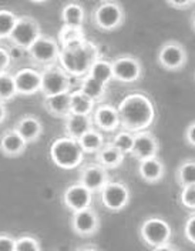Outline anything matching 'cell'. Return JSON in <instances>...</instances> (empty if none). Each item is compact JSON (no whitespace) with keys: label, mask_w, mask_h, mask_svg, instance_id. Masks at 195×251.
<instances>
[{"label":"cell","mask_w":195,"mask_h":251,"mask_svg":"<svg viewBox=\"0 0 195 251\" xmlns=\"http://www.w3.org/2000/svg\"><path fill=\"white\" fill-rule=\"evenodd\" d=\"M62 200L65 208L76 213V211L90 208L93 205L94 193H91L88 188L84 187L82 183H73L65 188Z\"/></svg>","instance_id":"obj_12"},{"label":"cell","mask_w":195,"mask_h":251,"mask_svg":"<svg viewBox=\"0 0 195 251\" xmlns=\"http://www.w3.org/2000/svg\"><path fill=\"white\" fill-rule=\"evenodd\" d=\"M17 16L13 10L0 9V40H9L12 30L16 25Z\"/></svg>","instance_id":"obj_33"},{"label":"cell","mask_w":195,"mask_h":251,"mask_svg":"<svg viewBox=\"0 0 195 251\" xmlns=\"http://www.w3.org/2000/svg\"><path fill=\"white\" fill-rule=\"evenodd\" d=\"M42 34V26L34 17L29 15L17 16L16 25L12 30L9 40L16 47L27 51Z\"/></svg>","instance_id":"obj_7"},{"label":"cell","mask_w":195,"mask_h":251,"mask_svg":"<svg viewBox=\"0 0 195 251\" xmlns=\"http://www.w3.org/2000/svg\"><path fill=\"white\" fill-rule=\"evenodd\" d=\"M195 174V163L193 158H187L182 160L178 164L177 170H175V181L179 187H190V186H195L194 181Z\"/></svg>","instance_id":"obj_29"},{"label":"cell","mask_w":195,"mask_h":251,"mask_svg":"<svg viewBox=\"0 0 195 251\" xmlns=\"http://www.w3.org/2000/svg\"><path fill=\"white\" fill-rule=\"evenodd\" d=\"M77 141H79L80 149L84 154H96L98 150L106 144V139H104L103 133L98 131L97 128L88 130Z\"/></svg>","instance_id":"obj_28"},{"label":"cell","mask_w":195,"mask_h":251,"mask_svg":"<svg viewBox=\"0 0 195 251\" xmlns=\"http://www.w3.org/2000/svg\"><path fill=\"white\" fill-rule=\"evenodd\" d=\"M15 76V84H16L17 94L22 96H33L40 92L42 86V75L39 70L32 67H24L17 70Z\"/></svg>","instance_id":"obj_17"},{"label":"cell","mask_w":195,"mask_h":251,"mask_svg":"<svg viewBox=\"0 0 195 251\" xmlns=\"http://www.w3.org/2000/svg\"><path fill=\"white\" fill-rule=\"evenodd\" d=\"M76 251H103L97 246H93V244H86V246H80L77 247Z\"/></svg>","instance_id":"obj_43"},{"label":"cell","mask_w":195,"mask_h":251,"mask_svg":"<svg viewBox=\"0 0 195 251\" xmlns=\"http://www.w3.org/2000/svg\"><path fill=\"white\" fill-rule=\"evenodd\" d=\"M184 139L185 143L190 146V147H194L195 146V123L194 122H190V125L187 126L185 131H184Z\"/></svg>","instance_id":"obj_39"},{"label":"cell","mask_w":195,"mask_h":251,"mask_svg":"<svg viewBox=\"0 0 195 251\" xmlns=\"http://www.w3.org/2000/svg\"><path fill=\"white\" fill-rule=\"evenodd\" d=\"M70 92L44 97V103H43L44 109L54 117L65 119V116L70 113Z\"/></svg>","instance_id":"obj_23"},{"label":"cell","mask_w":195,"mask_h":251,"mask_svg":"<svg viewBox=\"0 0 195 251\" xmlns=\"http://www.w3.org/2000/svg\"><path fill=\"white\" fill-rule=\"evenodd\" d=\"M13 128L24 139L27 144L39 141L43 134V123L34 114H24L17 120Z\"/></svg>","instance_id":"obj_18"},{"label":"cell","mask_w":195,"mask_h":251,"mask_svg":"<svg viewBox=\"0 0 195 251\" xmlns=\"http://www.w3.org/2000/svg\"><path fill=\"white\" fill-rule=\"evenodd\" d=\"M158 151H160V143L150 130L134 134V144H132L131 156L135 160L140 161V160H146L150 157L158 156Z\"/></svg>","instance_id":"obj_16"},{"label":"cell","mask_w":195,"mask_h":251,"mask_svg":"<svg viewBox=\"0 0 195 251\" xmlns=\"http://www.w3.org/2000/svg\"><path fill=\"white\" fill-rule=\"evenodd\" d=\"M60 47L70 46V45H74V43H79L86 40V34L83 27H74V26H65L63 25L59 30L57 34V39Z\"/></svg>","instance_id":"obj_30"},{"label":"cell","mask_w":195,"mask_h":251,"mask_svg":"<svg viewBox=\"0 0 195 251\" xmlns=\"http://www.w3.org/2000/svg\"><path fill=\"white\" fill-rule=\"evenodd\" d=\"M113 78L120 83H135L143 77L144 67L141 60L132 54H120L111 60Z\"/></svg>","instance_id":"obj_9"},{"label":"cell","mask_w":195,"mask_h":251,"mask_svg":"<svg viewBox=\"0 0 195 251\" xmlns=\"http://www.w3.org/2000/svg\"><path fill=\"white\" fill-rule=\"evenodd\" d=\"M110 181L108 170L101 167L97 163L84 164L80 167L79 172V183H82L86 188H88L91 193H98Z\"/></svg>","instance_id":"obj_14"},{"label":"cell","mask_w":195,"mask_h":251,"mask_svg":"<svg viewBox=\"0 0 195 251\" xmlns=\"http://www.w3.org/2000/svg\"><path fill=\"white\" fill-rule=\"evenodd\" d=\"M152 251H179V249L177 246H174L173 243H167V244H164V246H160V247L152 249Z\"/></svg>","instance_id":"obj_42"},{"label":"cell","mask_w":195,"mask_h":251,"mask_svg":"<svg viewBox=\"0 0 195 251\" xmlns=\"http://www.w3.org/2000/svg\"><path fill=\"white\" fill-rule=\"evenodd\" d=\"M17 96L15 76L10 72L0 73V101L6 103L13 100Z\"/></svg>","instance_id":"obj_31"},{"label":"cell","mask_w":195,"mask_h":251,"mask_svg":"<svg viewBox=\"0 0 195 251\" xmlns=\"http://www.w3.org/2000/svg\"><path fill=\"white\" fill-rule=\"evenodd\" d=\"M50 158L54 166L63 170H74L80 167L84 160V153L77 140L67 136L59 137L50 146Z\"/></svg>","instance_id":"obj_3"},{"label":"cell","mask_w":195,"mask_h":251,"mask_svg":"<svg viewBox=\"0 0 195 251\" xmlns=\"http://www.w3.org/2000/svg\"><path fill=\"white\" fill-rule=\"evenodd\" d=\"M90 77H93L94 80H97L98 83L108 86V83H111L113 78V67H111V62L104 59L103 56H100L96 62L93 63V66L90 67L88 73Z\"/></svg>","instance_id":"obj_26"},{"label":"cell","mask_w":195,"mask_h":251,"mask_svg":"<svg viewBox=\"0 0 195 251\" xmlns=\"http://www.w3.org/2000/svg\"><path fill=\"white\" fill-rule=\"evenodd\" d=\"M96 103L80 89L70 92V113L73 114H83V116H91L96 109Z\"/></svg>","instance_id":"obj_25"},{"label":"cell","mask_w":195,"mask_h":251,"mask_svg":"<svg viewBox=\"0 0 195 251\" xmlns=\"http://www.w3.org/2000/svg\"><path fill=\"white\" fill-rule=\"evenodd\" d=\"M86 19V9L82 3L77 1H68L62 9V20L65 26H74V27H83Z\"/></svg>","instance_id":"obj_24"},{"label":"cell","mask_w":195,"mask_h":251,"mask_svg":"<svg viewBox=\"0 0 195 251\" xmlns=\"http://www.w3.org/2000/svg\"><path fill=\"white\" fill-rule=\"evenodd\" d=\"M91 119H93L94 128H97L101 133L118 131V128L121 127L117 107H114L113 104H108V103H100L98 106H96V109L91 114Z\"/></svg>","instance_id":"obj_15"},{"label":"cell","mask_w":195,"mask_h":251,"mask_svg":"<svg viewBox=\"0 0 195 251\" xmlns=\"http://www.w3.org/2000/svg\"><path fill=\"white\" fill-rule=\"evenodd\" d=\"M114 147L123 153L124 156L131 154V150H132V144H134V133L127 131V130H120L114 134L113 140L110 141Z\"/></svg>","instance_id":"obj_32"},{"label":"cell","mask_w":195,"mask_h":251,"mask_svg":"<svg viewBox=\"0 0 195 251\" xmlns=\"http://www.w3.org/2000/svg\"><path fill=\"white\" fill-rule=\"evenodd\" d=\"M83 93L86 96H88L96 104L101 103L104 100V97L107 96V86L98 83L97 80H94L93 77H90L88 75L83 76L80 78V87Z\"/></svg>","instance_id":"obj_27"},{"label":"cell","mask_w":195,"mask_h":251,"mask_svg":"<svg viewBox=\"0 0 195 251\" xmlns=\"http://www.w3.org/2000/svg\"><path fill=\"white\" fill-rule=\"evenodd\" d=\"M167 4L173 9L177 10H188L191 7H194L195 1L194 0H184V1H167Z\"/></svg>","instance_id":"obj_40"},{"label":"cell","mask_w":195,"mask_h":251,"mask_svg":"<svg viewBox=\"0 0 195 251\" xmlns=\"http://www.w3.org/2000/svg\"><path fill=\"white\" fill-rule=\"evenodd\" d=\"M91 128H94L91 116L68 113L65 117V136L73 140H79L84 133Z\"/></svg>","instance_id":"obj_21"},{"label":"cell","mask_w":195,"mask_h":251,"mask_svg":"<svg viewBox=\"0 0 195 251\" xmlns=\"http://www.w3.org/2000/svg\"><path fill=\"white\" fill-rule=\"evenodd\" d=\"M179 203L184 208L190 210V213H193L195 210V186L181 188L179 193Z\"/></svg>","instance_id":"obj_35"},{"label":"cell","mask_w":195,"mask_h":251,"mask_svg":"<svg viewBox=\"0 0 195 251\" xmlns=\"http://www.w3.org/2000/svg\"><path fill=\"white\" fill-rule=\"evenodd\" d=\"M184 237L190 244L195 243V214L194 211L190 213L188 219L184 223Z\"/></svg>","instance_id":"obj_36"},{"label":"cell","mask_w":195,"mask_h":251,"mask_svg":"<svg viewBox=\"0 0 195 251\" xmlns=\"http://www.w3.org/2000/svg\"><path fill=\"white\" fill-rule=\"evenodd\" d=\"M126 22V10L120 1L104 0L93 10V23L100 30L114 31Z\"/></svg>","instance_id":"obj_4"},{"label":"cell","mask_w":195,"mask_h":251,"mask_svg":"<svg viewBox=\"0 0 195 251\" xmlns=\"http://www.w3.org/2000/svg\"><path fill=\"white\" fill-rule=\"evenodd\" d=\"M0 251H16V238L10 234H0Z\"/></svg>","instance_id":"obj_37"},{"label":"cell","mask_w":195,"mask_h":251,"mask_svg":"<svg viewBox=\"0 0 195 251\" xmlns=\"http://www.w3.org/2000/svg\"><path fill=\"white\" fill-rule=\"evenodd\" d=\"M140 237L144 241V244L150 246L151 249L164 246L167 243H171L173 230L170 223L161 216H150L147 217L140 226Z\"/></svg>","instance_id":"obj_5"},{"label":"cell","mask_w":195,"mask_h":251,"mask_svg":"<svg viewBox=\"0 0 195 251\" xmlns=\"http://www.w3.org/2000/svg\"><path fill=\"white\" fill-rule=\"evenodd\" d=\"M71 230L80 237H93L100 230V216L93 208H86L82 211H76L71 216Z\"/></svg>","instance_id":"obj_13"},{"label":"cell","mask_w":195,"mask_h":251,"mask_svg":"<svg viewBox=\"0 0 195 251\" xmlns=\"http://www.w3.org/2000/svg\"><path fill=\"white\" fill-rule=\"evenodd\" d=\"M123 130L140 133L150 128L155 122V106L152 100L141 92H134L123 97L117 106Z\"/></svg>","instance_id":"obj_1"},{"label":"cell","mask_w":195,"mask_h":251,"mask_svg":"<svg viewBox=\"0 0 195 251\" xmlns=\"http://www.w3.org/2000/svg\"><path fill=\"white\" fill-rule=\"evenodd\" d=\"M60 50H62L60 45L54 37H51L49 34H42L27 50V53L30 54L33 62L46 67V66L59 62Z\"/></svg>","instance_id":"obj_11"},{"label":"cell","mask_w":195,"mask_h":251,"mask_svg":"<svg viewBox=\"0 0 195 251\" xmlns=\"http://www.w3.org/2000/svg\"><path fill=\"white\" fill-rule=\"evenodd\" d=\"M98 199L106 210L113 211V213H120L124 208H127L130 204V187L121 180H110L98 191Z\"/></svg>","instance_id":"obj_6"},{"label":"cell","mask_w":195,"mask_h":251,"mask_svg":"<svg viewBox=\"0 0 195 251\" xmlns=\"http://www.w3.org/2000/svg\"><path fill=\"white\" fill-rule=\"evenodd\" d=\"M27 149V143L17 133L16 130L7 128L0 134V153L6 157H20L24 154Z\"/></svg>","instance_id":"obj_19"},{"label":"cell","mask_w":195,"mask_h":251,"mask_svg":"<svg viewBox=\"0 0 195 251\" xmlns=\"http://www.w3.org/2000/svg\"><path fill=\"white\" fill-rule=\"evenodd\" d=\"M16 251H42V244L34 235H20L16 238Z\"/></svg>","instance_id":"obj_34"},{"label":"cell","mask_w":195,"mask_h":251,"mask_svg":"<svg viewBox=\"0 0 195 251\" xmlns=\"http://www.w3.org/2000/svg\"><path fill=\"white\" fill-rule=\"evenodd\" d=\"M137 173L141 180L150 184L160 183L165 176V164L158 156L140 160L137 166Z\"/></svg>","instance_id":"obj_20"},{"label":"cell","mask_w":195,"mask_h":251,"mask_svg":"<svg viewBox=\"0 0 195 251\" xmlns=\"http://www.w3.org/2000/svg\"><path fill=\"white\" fill-rule=\"evenodd\" d=\"M7 116H9V110H7L6 103L0 101V125H3V123L6 122Z\"/></svg>","instance_id":"obj_41"},{"label":"cell","mask_w":195,"mask_h":251,"mask_svg":"<svg viewBox=\"0 0 195 251\" xmlns=\"http://www.w3.org/2000/svg\"><path fill=\"white\" fill-rule=\"evenodd\" d=\"M124 157L126 156L120 153L111 143H106L96 153V163L104 167L106 170H111L123 164Z\"/></svg>","instance_id":"obj_22"},{"label":"cell","mask_w":195,"mask_h":251,"mask_svg":"<svg viewBox=\"0 0 195 251\" xmlns=\"http://www.w3.org/2000/svg\"><path fill=\"white\" fill-rule=\"evenodd\" d=\"M12 66V54L9 53L7 49L0 46V73L9 72Z\"/></svg>","instance_id":"obj_38"},{"label":"cell","mask_w":195,"mask_h":251,"mask_svg":"<svg viewBox=\"0 0 195 251\" xmlns=\"http://www.w3.org/2000/svg\"><path fill=\"white\" fill-rule=\"evenodd\" d=\"M40 75H42L40 92L43 93L44 97L70 92V87H71L70 76L60 67L59 63L43 67Z\"/></svg>","instance_id":"obj_8"},{"label":"cell","mask_w":195,"mask_h":251,"mask_svg":"<svg viewBox=\"0 0 195 251\" xmlns=\"http://www.w3.org/2000/svg\"><path fill=\"white\" fill-rule=\"evenodd\" d=\"M59 64L68 76L82 78L86 76L93 63L101 56L98 46L91 40H83L70 46L60 47Z\"/></svg>","instance_id":"obj_2"},{"label":"cell","mask_w":195,"mask_h":251,"mask_svg":"<svg viewBox=\"0 0 195 251\" xmlns=\"http://www.w3.org/2000/svg\"><path fill=\"white\" fill-rule=\"evenodd\" d=\"M188 62L185 46L178 40H167L158 50V64L168 72H178Z\"/></svg>","instance_id":"obj_10"}]
</instances>
